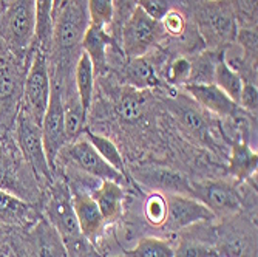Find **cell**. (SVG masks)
<instances>
[{
	"mask_svg": "<svg viewBox=\"0 0 258 257\" xmlns=\"http://www.w3.org/2000/svg\"><path fill=\"white\" fill-rule=\"evenodd\" d=\"M87 7L82 0H62L53 14L51 50L62 61H72V55L81 48V42L88 27Z\"/></svg>",
	"mask_w": 258,
	"mask_h": 257,
	"instance_id": "6da1fadb",
	"label": "cell"
},
{
	"mask_svg": "<svg viewBox=\"0 0 258 257\" xmlns=\"http://www.w3.org/2000/svg\"><path fill=\"white\" fill-rule=\"evenodd\" d=\"M195 22L212 50H223L233 43L240 30L229 0H203L195 8Z\"/></svg>",
	"mask_w": 258,
	"mask_h": 257,
	"instance_id": "7a4b0ae2",
	"label": "cell"
},
{
	"mask_svg": "<svg viewBox=\"0 0 258 257\" xmlns=\"http://www.w3.org/2000/svg\"><path fill=\"white\" fill-rule=\"evenodd\" d=\"M48 58V53L42 52L36 45L33 46L22 87L20 109L27 112L39 126L42 124L51 93V73Z\"/></svg>",
	"mask_w": 258,
	"mask_h": 257,
	"instance_id": "3957f363",
	"label": "cell"
},
{
	"mask_svg": "<svg viewBox=\"0 0 258 257\" xmlns=\"http://www.w3.org/2000/svg\"><path fill=\"white\" fill-rule=\"evenodd\" d=\"M36 36V2L34 0H7L0 13V39L10 48L23 56L33 48Z\"/></svg>",
	"mask_w": 258,
	"mask_h": 257,
	"instance_id": "277c9868",
	"label": "cell"
},
{
	"mask_svg": "<svg viewBox=\"0 0 258 257\" xmlns=\"http://www.w3.org/2000/svg\"><path fill=\"white\" fill-rule=\"evenodd\" d=\"M16 132L20 152L36 178L45 183H53V171L46 160L40 126L22 109H19L16 116Z\"/></svg>",
	"mask_w": 258,
	"mask_h": 257,
	"instance_id": "5b68a950",
	"label": "cell"
},
{
	"mask_svg": "<svg viewBox=\"0 0 258 257\" xmlns=\"http://www.w3.org/2000/svg\"><path fill=\"white\" fill-rule=\"evenodd\" d=\"M162 34L161 22L149 17L139 7L133 10L119 30V42L127 59L144 56Z\"/></svg>",
	"mask_w": 258,
	"mask_h": 257,
	"instance_id": "8992f818",
	"label": "cell"
},
{
	"mask_svg": "<svg viewBox=\"0 0 258 257\" xmlns=\"http://www.w3.org/2000/svg\"><path fill=\"white\" fill-rule=\"evenodd\" d=\"M43 147L46 153V160L51 171L54 172V166L57 161L59 152L68 141L65 132V121H63V99H62V85L56 79H51V93L48 107H46L45 116L40 124Z\"/></svg>",
	"mask_w": 258,
	"mask_h": 257,
	"instance_id": "52a82bcc",
	"label": "cell"
},
{
	"mask_svg": "<svg viewBox=\"0 0 258 257\" xmlns=\"http://www.w3.org/2000/svg\"><path fill=\"white\" fill-rule=\"evenodd\" d=\"M62 157L70 165L81 169L82 172L96 177L101 181L102 180H111L116 183H125L127 177L118 172L114 168H111L108 163L98 153V150L91 146V143L82 135L73 141H70L63 146V149L59 152L57 158ZM57 163V161H56Z\"/></svg>",
	"mask_w": 258,
	"mask_h": 257,
	"instance_id": "ba28073f",
	"label": "cell"
},
{
	"mask_svg": "<svg viewBox=\"0 0 258 257\" xmlns=\"http://www.w3.org/2000/svg\"><path fill=\"white\" fill-rule=\"evenodd\" d=\"M20 67V55L14 53L0 39V110L7 112L10 116L20 109L22 87L27 73V70Z\"/></svg>",
	"mask_w": 258,
	"mask_h": 257,
	"instance_id": "9c48e42d",
	"label": "cell"
},
{
	"mask_svg": "<svg viewBox=\"0 0 258 257\" xmlns=\"http://www.w3.org/2000/svg\"><path fill=\"white\" fill-rule=\"evenodd\" d=\"M45 213H46V220L56 228L63 245L82 237V232L79 229V223L75 214L72 192H70V188L67 184L63 183L53 184Z\"/></svg>",
	"mask_w": 258,
	"mask_h": 257,
	"instance_id": "30bf717a",
	"label": "cell"
},
{
	"mask_svg": "<svg viewBox=\"0 0 258 257\" xmlns=\"http://www.w3.org/2000/svg\"><path fill=\"white\" fill-rule=\"evenodd\" d=\"M194 186V197L198 198L210 213L214 219H230L238 216L243 208V200L233 184L217 180V181H204Z\"/></svg>",
	"mask_w": 258,
	"mask_h": 257,
	"instance_id": "8fae6325",
	"label": "cell"
},
{
	"mask_svg": "<svg viewBox=\"0 0 258 257\" xmlns=\"http://www.w3.org/2000/svg\"><path fill=\"white\" fill-rule=\"evenodd\" d=\"M167 198V219L166 226L169 231H181L198 223L214 220L212 213L195 197L169 194Z\"/></svg>",
	"mask_w": 258,
	"mask_h": 257,
	"instance_id": "7c38bea8",
	"label": "cell"
},
{
	"mask_svg": "<svg viewBox=\"0 0 258 257\" xmlns=\"http://www.w3.org/2000/svg\"><path fill=\"white\" fill-rule=\"evenodd\" d=\"M135 178L152 189L153 192H161L164 195L169 194H181L194 197V186L184 174L166 168V166H146L133 171Z\"/></svg>",
	"mask_w": 258,
	"mask_h": 257,
	"instance_id": "4fadbf2b",
	"label": "cell"
},
{
	"mask_svg": "<svg viewBox=\"0 0 258 257\" xmlns=\"http://www.w3.org/2000/svg\"><path fill=\"white\" fill-rule=\"evenodd\" d=\"M214 248L218 257H256V231L229 220L217 228Z\"/></svg>",
	"mask_w": 258,
	"mask_h": 257,
	"instance_id": "5bb4252c",
	"label": "cell"
},
{
	"mask_svg": "<svg viewBox=\"0 0 258 257\" xmlns=\"http://www.w3.org/2000/svg\"><path fill=\"white\" fill-rule=\"evenodd\" d=\"M184 90L189 93L198 106L223 118H233L241 109L233 102L223 90L212 84H185Z\"/></svg>",
	"mask_w": 258,
	"mask_h": 257,
	"instance_id": "9a60e30c",
	"label": "cell"
},
{
	"mask_svg": "<svg viewBox=\"0 0 258 257\" xmlns=\"http://www.w3.org/2000/svg\"><path fill=\"white\" fill-rule=\"evenodd\" d=\"M28 251L31 257H70L59 232L46 219L34 223L28 236Z\"/></svg>",
	"mask_w": 258,
	"mask_h": 257,
	"instance_id": "2e32d148",
	"label": "cell"
},
{
	"mask_svg": "<svg viewBox=\"0 0 258 257\" xmlns=\"http://www.w3.org/2000/svg\"><path fill=\"white\" fill-rule=\"evenodd\" d=\"M72 200H73L75 214L82 236L87 237L90 242L95 240L102 231L104 225L107 223L99 211L96 201L91 198L88 192L81 189H72Z\"/></svg>",
	"mask_w": 258,
	"mask_h": 257,
	"instance_id": "e0dca14e",
	"label": "cell"
},
{
	"mask_svg": "<svg viewBox=\"0 0 258 257\" xmlns=\"http://www.w3.org/2000/svg\"><path fill=\"white\" fill-rule=\"evenodd\" d=\"M113 45V36L105 27L88 23L85 34L81 42V50L88 55L95 73H104L107 70V52Z\"/></svg>",
	"mask_w": 258,
	"mask_h": 257,
	"instance_id": "ac0fdd59",
	"label": "cell"
},
{
	"mask_svg": "<svg viewBox=\"0 0 258 257\" xmlns=\"http://www.w3.org/2000/svg\"><path fill=\"white\" fill-rule=\"evenodd\" d=\"M91 198L96 201L105 222L116 220L122 213L124 189L119 183L111 180H102L95 191H91Z\"/></svg>",
	"mask_w": 258,
	"mask_h": 257,
	"instance_id": "d6986e66",
	"label": "cell"
},
{
	"mask_svg": "<svg viewBox=\"0 0 258 257\" xmlns=\"http://www.w3.org/2000/svg\"><path fill=\"white\" fill-rule=\"evenodd\" d=\"M258 166V153L253 150L247 139H237L232 143L229 157V174L237 181H246L253 177Z\"/></svg>",
	"mask_w": 258,
	"mask_h": 257,
	"instance_id": "ffe728a7",
	"label": "cell"
},
{
	"mask_svg": "<svg viewBox=\"0 0 258 257\" xmlns=\"http://www.w3.org/2000/svg\"><path fill=\"white\" fill-rule=\"evenodd\" d=\"M95 67L87 53L81 50L75 64V88L85 113H88L95 95Z\"/></svg>",
	"mask_w": 258,
	"mask_h": 257,
	"instance_id": "44dd1931",
	"label": "cell"
},
{
	"mask_svg": "<svg viewBox=\"0 0 258 257\" xmlns=\"http://www.w3.org/2000/svg\"><path fill=\"white\" fill-rule=\"evenodd\" d=\"M34 209L17 195L0 189V223L27 225L33 222Z\"/></svg>",
	"mask_w": 258,
	"mask_h": 257,
	"instance_id": "7402d4cb",
	"label": "cell"
},
{
	"mask_svg": "<svg viewBox=\"0 0 258 257\" xmlns=\"http://www.w3.org/2000/svg\"><path fill=\"white\" fill-rule=\"evenodd\" d=\"M172 113L179 121L181 127L189 133L190 136L201 139V141H209V127L203 115L185 101H172Z\"/></svg>",
	"mask_w": 258,
	"mask_h": 257,
	"instance_id": "603a6c76",
	"label": "cell"
},
{
	"mask_svg": "<svg viewBox=\"0 0 258 257\" xmlns=\"http://www.w3.org/2000/svg\"><path fill=\"white\" fill-rule=\"evenodd\" d=\"M124 79L132 88L143 91L159 85L155 67L147 59H144V56L128 59L127 65L124 67Z\"/></svg>",
	"mask_w": 258,
	"mask_h": 257,
	"instance_id": "cb8c5ba5",
	"label": "cell"
},
{
	"mask_svg": "<svg viewBox=\"0 0 258 257\" xmlns=\"http://www.w3.org/2000/svg\"><path fill=\"white\" fill-rule=\"evenodd\" d=\"M36 2V46L50 55L53 37L54 0H34Z\"/></svg>",
	"mask_w": 258,
	"mask_h": 257,
	"instance_id": "d4e9b609",
	"label": "cell"
},
{
	"mask_svg": "<svg viewBox=\"0 0 258 257\" xmlns=\"http://www.w3.org/2000/svg\"><path fill=\"white\" fill-rule=\"evenodd\" d=\"M214 84L223 90L226 95L238 106V98L243 88V79L240 78V75L224 62L223 58V50H220L218 53V59L215 64V73H214Z\"/></svg>",
	"mask_w": 258,
	"mask_h": 257,
	"instance_id": "484cf974",
	"label": "cell"
},
{
	"mask_svg": "<svg viewBox=\"0 0 258 257\" xmlns=\"http://www.w3.org/2000/svg\"><path fill=\"white\" fill-rule=\"evenodd\" d=\"M82 135L88 139V141L91 143V146L98 150V153L108 163L111 168H114L118 172L125 175V163L122 160V155H121L118 146H116L110 138L102 136V135L95 133V132H90V130H84Z\"/></svg>",
	"mask_w": 258,
	"mask_h": 257,
	"instance_id": "4316f807",
	"label": "cell"
},
{
	"mask_svg": "<svg viewBox=\"0 0 258 257\" xmlns=\"http://www.w3.org/2000/svg\"><path fill=\"white\" fill-rule=\"evenodd\" d=\"M85 118L87 113L82 109L78 95H75L73 98H68V101L63 99V121H65V132L68 136V141H73V139L79 138L84 133Z\"/></svg>",
	"mask_w": 258,
	"mask_h": 257,
	"instance_id": "83f0119b",
	"label": "cell"
},
{
	"mask_svg": "<svg viewBox=\"0 0 258 257\" xmlns=\"http://www.w3.org/2000/svg\"><path fill=\"white\" fill-rule=\"evenodd\" d=\"M146 109V96L143 90H136L128 87L118 101V115L124 121L133 123L138 121Z\"/></svg>",
	"mask_w": 258,
	"mask_h": 257,
	"instance_id": "f1b7e54d",
	"label": "cell"
},
{
	"mask_svg": "<svg viewBox=\"0 0 258 257\" xmlns=\"http://www.w3.org/2000/svg\"><path fill=\"white\" fill-rule=\"evenodd\" d=\"M218 53L220 50H215L197 56L194 62H190V75L187 84H212Z\"/></svg>",
	"mask_w": 258,
	"mask_h": 257,
	"instance_id": "f546056e",
	"label": "cell"
},
{
	"mask_svg": "<svg viewBox=\"0 0 258 257\" xmlns=\"http://www.w3.org/2000/svg\"><path fill=\"white\" fill-rule=\"evenodd\" d=\"M173 246L164 239L144 237L139 239L135 248L125 251L121 257H173Z\"/></svg>",
	"mask_w": 258,
	"mask_h": 257,
	"instance_id": "4dcf8cb0",
	"label": "cell"
},
{
	"mask_svg": "<svg viewBox=\"0 0 258 257\" xmlns=\"http://www.w3.org/2000/svg\"><path fill=\"white\" fill-rule=\"evenodd\" d=\"M87 14L90 23L108 28L114 20L113 0H87Z\"/></svg>",
	"mask_w": 258,
	"mask_h": 257,
	"instance_id": "1f68e13d",
	"label": "cell"
},
{
	"mask_svg": "<svg viewBox=\"0 0 258 257\" xmlns=\"http://www.w3.org/2000/svg\"><path fill=\"white\" fill-rule=\"evenodd\" d=\"M144 216L152 226H164L167 219V198L161 192H152L144 203Z\"/></svg>",
	"mask_w": 258,
	"mask_h": 257,
	"instance_id": "d6a6232c",
	"label": "cell"
},
{
	"mask_svg": "<svg viewBox=\"0 0 258 257\" xmlns=\"http://www.w3.org/2000/svg\"><path fill=\"white\" fill-rule=\"evenodd\" d=\"M173 257H218L214 245L197 239H184L173 249Z\"/></svg>",
	"mask_w": 258,
	"mask_h": 257,
	"instance_id": "836d02e7",
	"label": "cell"
},
{
	"mask_svg": "<svg viewBox=\"0 0 258 257\" xmlns=\"http://www.w3.org/2000/svg\"><path fill=\"white\" fill-rule=\"evenodd\" d=\"M0 189L14 192L16 191V174L11 157L7 147L0 143Z\"/></svg>",
	"mask_w": 258,
	"mask_h": 257,
	"instance_id": "e575fe53",
	"label": "cell"
},
{
	"mask_svg": "<svg viewBox=\"0 0 258 257\" xmlns=\"http://www.w3.org/2000/svg\"><path fill=\"white\" fill-rule=\"evenodd\" d=\"M238 107L247 113L249 116L256 118V109H258V88L253 82H243V88L238 98Z\"/></svg>",
	"mask_w": 258,
	"mask_h": 257,
	"instance_id": "d590c367",
	"label": "cell"
},
{
	"mask_svg": "<svg viewBox=\"0 0 258 257\" xmlns=\"http://www.w3.org/2000/svg\"><path fill=\"white\" fill-rule=\"evenodd\" d=\"M237 20H243L246 25L256 23V0H229Z\"/></svg>",
	"mask_w": 258,
	"mask_h": 257,
	"instance_id": "8d00e7d4",
	"label": "cell"
},
{
	"mask_svg": "<svg viewBox=\"0 0 258 257\" xmlns=\"http://www.w3.org/2000/svg\"><path fill=\"white\" fill-rule=\"evenodd\" d=\"M136 7H139L149 17L156 22H161L162 17L172 10L170 0H138Z\"/></svg>",
	"mask_w": 258,
	"mask_h": 257,
	"instance_id": "74e56055",
	"label": "cell"
},
{
	"mask_svg": "<svg viewBox=\"0 0 258 257\" xmlns=\"http://www.w3.org/2000/svg\"><path fill=\"white\" fill-rule=\"evenodd\" d=\"M189 75H190V61H187L185 58L175 59L169 67V81L172 84L185 85L187 81H189Z\"/></svg>",
	"mask_w": 258,
	"mask_h": 257,
	"instance_id": "f35d334b",
	"label": "cell"
},
{
	"mask_svg": "<svg viewBox=\"0 0 258 257\" xmlns=\"http://www.w3.org/2000/svg\"><path fill=\"white\" fill-rule=\"evenodd\" d=\"M161 27H162V31H167L170 34L178 36L185 28V19H184V16L178 10H173L172 8L166 16L162 17Z\"/></svg>",
	"mask_w": 258,
	"mask_h": 257,
	"instance_id": "ab89813d",
	"label": "cell"
},
{
	"mask_svg": "<svg viewBox=\"0 0 258 257\" xmlns=\"http://www.w3.org/2000/svg\"><path fill=\"white\" fill-rule=\"evenodd\" d=\"M114 4V20H116V30H121L122 23L128 19V16L136 8L138 0H113ZM113 20V22H114Z\"/></svg>",
	"mask_w": 258,
	"mask_h": 257,
	"instance_id": "60d3db41",
	"label": "cell"
},
{
	"mask_svg": "<svg viewBox=\"0 0 258 257\" xmlns=\"http://www.w3.org/2000/svg\"><path fill=\"white\" fill-rule=\"evenodd\" d=\"M0 257H14L7 248H4V246H0Z\"/></svg>",
	"mask_w": 258,
	"mask_h": 257,
	"instance_id": "b9f144b4",
	"label": "cell"
},
{
	"mask_svg": "<svg viewBox=\"0 0 258 257\" xmlns=\"http://www.w3.org/2000/svg\"><path fill=\"white\" fill-rule=\"evenodd\" d=\"M96 257H102V255H99V254H98V255H96ZM119 257H121V255H119Z\"/></svg>",
	"mask_w": 258,
	"mask_h": 257,
	"instance_id": "7bdbcfd3",
	"label": "cell"
}]
</instances>
